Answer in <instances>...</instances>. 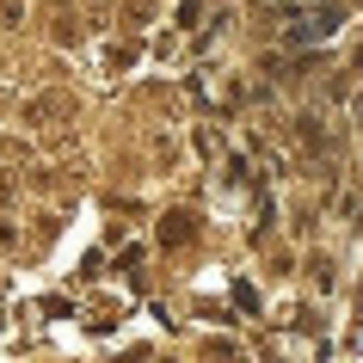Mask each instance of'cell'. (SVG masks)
<instances>
[{"mask_svg":"<svg viewBox=\"0 0 363 363\" xmlns=\"http://www.w3.org/2000/svg\"><path fill=\"white\" fill-rule=\"evenodd\" d=\"M339 13H345L339 0H333V6H320V13H289V19H296V25H289V31H284V43H289V50H308V43L333 38V31H339Z\"/></svg>","mask_w":363,"mask_h":363,"instance_id":"cell-1","label":"cell"},{"mask_svg":"<svg viewBox=\"0 0 363 363\" xmlns=\"http://www.w3.org/2000/svg\"><path fill=\"white\" fill-rule=\"evenodd\" d=\"M191 234H197V222H191V216H185V210H172L167 222H160V247H185Z\"/></svg>","mask_w":363,"mask_h":363,"instance_id":"cell-2","label":"cell"},{"mask_svg":"<svg viewBox=\"0 0 363 363\" xmlns=\"http://www.w3.org/2000/svg\"><path fill=\"white\" fill-rule=\"evenodd\" d=\"M234 302L247 308V314H259V296H252V284H234Z\"/></svg>","mask_w":363,"mask_h":363,"instance_id":"cell-3","label":"cell"},{"mask_svg":"<svg viewBox=\"0 0 363 363\" xmlns=\"http://www.w3.org/2000/svg\"><path fill=\"white\" fill-rule=\"evenodd\" d=\"M197 6L203 0H179V25H197Z\"/></svg>","mask_w":363,"mask_h":363,"instance_id":"cell-4","label":"cell"},{"mask_svg":"<svg viewBox=\"0 0 363 363\" xmlns=\"http://www.w3.org/2000/svg\"><path fill=\"white\" fill-rule=\"evenodd\" d=\"M130 363H142V357H130Z\"/></svg>","mask_w":363,"mask_h":363,"instance_id":"cell-5","label":"cell"}]
</instances>
